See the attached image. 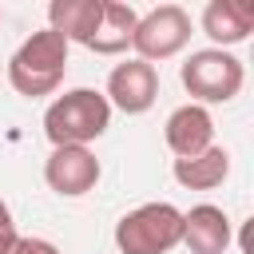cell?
Masks as SVG:
<instances>
[{
  "instance_id": "cell-1",
  "label": "cell",
  "mask_w": 254,
  "mask_h": 254,
  "mask_svg": "<svg viewBox=\"0 0 254 254\" xmlns=\"http://www.w3.org/2000/svg\"><path fill=\"white\" fill-rule=\"evenodd\" d=\"M67 40L52 28H40L32 32L8 60V83L16 95L24 99H44V95H56L64 75H67Z\"/></svg>"
},
{
  "instance_id": "cell-2",
  "label": "cell",
  "mask_w": 254,
  "mask_h": 254,
  "mask_svg": "<svg viewBox=\"0 0 254 254\" xmlns=\"http://www.w3.org/2000/svg\"><path fill=\"white\" fill-rule=\"evenodd\" d=\"M111 127V103L95 87H71L44 111V135L52 147H87Z\"/></svg>"
},
{
  "instance_id": "cell-3",
  "label": "cell",
  "mask_w": 254,
  "mask_h": 254,
  "mask_svg": "<svg viewBox=\"0 0 254 254\" xmlns=\"http://www.w3.org/2000/svg\"><path fill=\"white\" fill-rule=\"evenodd\" d=\"M179 79L190 95V103L198 107H210V103H230L242 83H246V67L234 52H222V48H198L183 60L179 67Z\"/></svg>"
},
{
  "instance_id": "cell-4",
  "label": "cell",
  "mask_w": 254,
  "mask_h": 254,
  "mask_svg": "<svg viewBox=\"0 0 254 254\" xmlns=\"http://www.w3.org/2000/svg\"><path fill=\"white\" fill-rule=\"evenodd\" d=\"M183 242V210L175 202H143L115 222L119 254H171Z\"/></svg>"
},
{
  "instance_id": "cell-5",
  "label": "cell",
  "mask_w": 254,
  "mask_h": 254,
  "mask_svg": "<svg viewBox=\"0 0 254 254\" xmlns=\"http://www.w3.org/2000/svg\"><path fill=\"white\" fill-rule=\"evenodd\" d=\"M187 44H190V12L183 4H159V8L143 12L135 24V36H131L135 60H147V64H163V60L179 56Z\"/></svg>"
},
{
  "instance_id": "cell-6",
  "label": "cell",
  "mask_w": 254,
  "mask_h": 254,
  "mask_svg": "<svg viewBox=\"0 0 254 254\" xmlns=\"http://www.w3.org/2000/svg\"><path fill=\"white\" fill-rule=\"evenodd\" d=\"M103 99L111 103V111H123V115H143L155 107L159 99V67L147 64V60H123L107 71V87H103Z\"/></svg>"
},
{
  "instance_id": "cell-7",
  "label": "cell",
  "mask_w": 254,
  "mask_h": 254,
  "mask_svg": "<svg viewBox=\"0 0 254 254\" xmlns=\"http://www.w3.org/2000/svg\"><path fill=\"white\" fill-rule=\"evenodd\" d=\"M99 175L103 167L91 147H52V155L44 159V183L60 198H83L87 190H95Z\"/></svg>"
},
{
  "instance_id": "cell-8",
  "label": "cell",
  "mask_w": 254,
  "mask_h": 254,
  "mask_svg": "<svg viewBox=\"0 0 254 254\" xmlns=\"http://www.w3.org/2000/svg\"><path fill=\"white\" fill-rule=\"evenodd\" d=\"M163 139H167L175 159H190V155H202L206 147H214V115H210V107H198V103L175 107L167 115V123H163Z\"/></svg>"
},
{
  "instance_id": "cell-9",
  "label": "cell",
  "mask_w": 254,
  "mask_h": 254,
  "mask_svg": "<svg viewBox=\"0 0 254 254\" xmlns=\"http://www.w3.org/2000/svg\"><path fill=\"white\" fill-rule=\"evenodd\" d=\"M234 242V226L230 214L214 202H198L190 210H183V242L190 254H226Z\"/></svg>"
},
{
  "instance_id": "cell-10",
  "label": "cell",
  "mask_w": 254,
  "mask_h": 254,
  "mask_svg": "<svg viewBox=\"0 0 254 254\" xmlns=\"http://www.w3.org/2000/svg\"><path fill=\"white\" fill-rule=\"evenodd\" d=\"M198 24L214 40V48L230 52L234 44L250 40V32H254V4L250 0H210L202 8Z\"/></svg>"
},
{
  "instance_id": "cell-11",
  "label": "cell",
  "mask_w": 254,
  "mask_h": 254,
  "mask_svg": "<svg viewBox=\"0 0 254 254\" xmlns=\"http://www.w3.org/2000/svg\"><path fill=\"white\" fill-rule=\"evenodd\" d=\"M103 16V0H52L48 4V28L60 32L67 44H91Z\"/></svg>"
},
{
  "instance_id": "cell-12",
  "label": "cell",
  "mask_w": 254,
  "mask_h": 254,
  "mask_svg": "<svg viewBox=\"0 0 254 254\" xmlns=\"http://www.w3.org/2000/svg\"><path fill=\"white\" fill-rule=\"evenodd\" d=\"M135 24H139V12L123 0H103V16H99V28L87 44V52L95 56H123L131 48V36H135Z\"/></svg>"
},
{
  "instance_id": "cell-13",
  "label": "cell",
  "mask_w": 254,
  "mask_h": 254,
  "mask_svg": "<svg viewBox=\"0 0 254 254\" xmlns=\"http://www.w3.org/2000/svg\"><path fill=\"white\" fill-rule=\"evenodd\" d=\"M171 175H175V183H179L183 190H214V187H222L226 175H230V151L214 143V147H206L202 155L175 159Z\"/></svg>"
},
{
  "instance_id": "cell-14",
  "label": "cell",
  "mask_w": 254,
  "mask_h": 254,
  "mask_svg": "<svg viewBox=\"0 0 254 254\" xmlns=\"http://www.w3.org/2000/svg\"><path fill=\"white\" fill-rule=\"evenodd\" d=\"M8 254H60V246H56V242H48V238H36V234H32V238H24V234H20V238L8 246Z\"/></svg>"
},
{
  "instance_id": "cell-15",
  "label": "cell",
  "mask_w": 254,
  "mask_h": 254,
  "mask_svg": "<svg viewBox=\"0 0 254 254\" xmlns=\"http://www.w3.org/2000/svg\"><path fill=\"white\" fill-rule=\"evenodd\" d=\"M16 238H20V234H16V218H12L8 202L0 198V254H8V246H12Z\"/></svg>"
},
{
  "instance_id": "cell-16",
  "label": "cell",
  "mask_w": 254,
  "mask_h": 254,
  "mask_svg": "<svg viewBox=\"0 0 254 254\" xmlns=\"http://www.w3.org/2000/svg\"><path fill=\"white\" fill-rule=\"evenodd\" d=\"M0 20H4V12H0Z\"/></svg>"
}]
</instances>
